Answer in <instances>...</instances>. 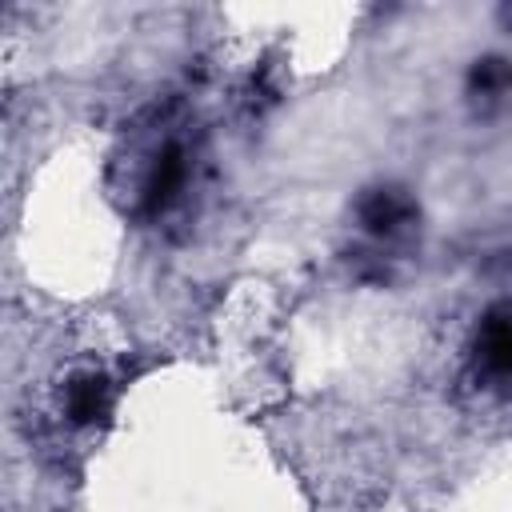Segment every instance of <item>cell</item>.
Instances as JSON below:
<instances>
[{
	"label": "cell",
	"mask_w": 512,
	"mask_h": 512,
	"mask_svg": "<svg viewBox=\"0 0 512 512\" xmlns=\"http://www.w3.org/2000/svg\"><path fill=\"white\" fill-rule=\"evenodd\" d=\"M472 372L484 388L512 392V304L484 312L472 336Z\"/></svg>",
	"instance_id": "6da1fadb"
},
{
	"label": "cell",
	"mask_w": 512,
	"mask_h": 512,
	"mask_svg": "<svg viewBox=\"0 0 512 512\" xmlns=\"http://www.w3.org/2000/svg\"><path fill=\"white\" fill-rule=\"evenodd\" d=\"M416 216V200L408 196V188L396 184H380L360 200V224L376 240H400L404 232H412Z\"/></svg>",
	"instance_id": "7a4b0ae2"
},
{
	"label": "cell",
	"mask_w": 512,
	"mask_h": 512,
	"mask_svg": "<svg viewBox=\"0 0 512 512\" xmlns=\"http://www.w3.org/2000/svg\"><path fill=\"white\" fill-rule=\"evenodd\" d=\"M184 176H188V164H184V148L180 144H164L148 168V180H144V208L148 212H164L180 188H184Z\"/></svg>",
	"instance_id": "3957f363"
},
{
	"label": "cell",
	"mask_w": 512,
	"mask_h": 512,
	"mask_svg": "<svg viewBox=\"0 0 512 512\" xmlns=\"http://www.w3.org/2000/svg\"><path fill=\"white\" fill-rule=\"evenodd\" d=\"M108 408H112V388H108V380H104L100 372H80V376H72V384H68V392H64V412H68L72 424H92V420H100Z\"/></svg>",
	"instance_id": "277c9868"
},
{
	"label": "cell",
	"mask_w": 512,
	"mask_h": 512,
	"mask_svg": "<svg viewBox=\"0 0 512 512\" xmlns=\"http://www.w3.org/2000/svg\"><path fill=\"white\" fill-rule=\"evenodd\" d=\"M472 88H480L484 96H500L512 88V64L500 60V56H488V60H476L472 68Z\"/></svg>",
	"instance_id": "5b68a950"
}]
</instances>
